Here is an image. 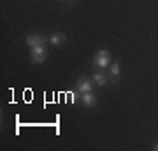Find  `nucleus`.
<instances>
[{
    "instance_id": "1",
    "label": "nucleus",
    "mask_w": 158,
    "mask_h": 151,
    "mask_svg": "<svg viewBox=\"0 0 158 151\" xmlns=\"http://www.w3.org/2000/svg\"><path fill=\"white\" fill-rule=\"evenodd\" d=\"M109 65H111V53L107 49L97 51L95 56H93V67L97 70H106Z\"/></svg>"
},
{
    "instance_id": "2",
    "label": "nucleus",
    "mask_w": 158,
    "mask_h": 151,
    "mask_svg": "<svg viewBox=\"0 0 158 151\" xmlns=\"http://www.w3.org/2000/svg\"><path fill=\"white\" fill-rule=\"evenodd\" d=\"M46 48L44 46H35V48H30V60L32 63H42L46 60Z\"/></svg>"
},
{
    "instance_id": "3",
    "label": "nucleus",
    "mask_w": 158,
    "mask_h": 151,
    "mask_svg": "<svg viewBox=\"0 0 158 151\" xmlns=\"http://www.w3.org/2000/svg\"><path fill=\"white\" fill-rule=\"evenodd\" d=\"M76 90L79 93H88V91H93V84L88 78H79L76 83Z\"/></svg>"
},
{
    "instance_id": "4",
    "label": "nucleus",
    "mask_w": 158,
    "mask_h": 151,
    "mask_svg": "<svg viewBox=\"0 0 158 151\" xmlns=\"http://www.w3.org/2000/svg\"><path fill=\"white\" fill-rule=\"evenodd\" d=\"M27 46L28 48H35V46H44V42H46V39L42 37V35H39V34H32V35H28L27 37Z\"/></svg>"
},
{
    "instance_id": "5",
    "label": "nucleus",
    "mask_w": 158,
    "mask_h": 151,
    "mask_svg": "<svg viewBox=\"0 0 158 151\" xmlns=\"http://www.w3.org/2000/svg\"><path fill=\"white\" fill-rule=\"evenodd\" d=\"M107 81H109V76L104 72V70H97V72L93 74V83L98 84V86H106Z\"/></svg>"
},
{
    "instance_id": "6",
    "label": "nucleus",
    "mask_w": 158,
    "mask_h": 151,
    "mask_svg": "<svg viewBox=\"0 0 158 151\" xmlns=\"http://www.w3.org/2000/svg\"><path fill=\"white\" fill-rule=\"evenodd\" d=\"M81 102H83L86 107H93V106L97 104V97L93 95V91H88V93H81Z\"/></svg>"
},
{
    "instance_id": "7",
    "label": "nucleus",
    "mask_w": 158,
    "mask_h": 151,
    "mask_svg": "<svg viewBox=\"0 0 158 151\" xmlns=\"http://www.w3.org/2000/svg\"><path fill=\"white\" fill-rule=\"evenodd\" d=\"M109 79H113L114 83H118V79H119V63L118 62L109 67Z\"/></svg>"
},
{
    "instance_id": "8",
    "label": "nucleus",
    "mask_w": 158,
    "mask_h": 151,
    "mask_svg": "<svg viewBox=\"0 0 158 151\" xmlns=\"http://www.w3.org/2000/svg\"><path fill=\"white\" fill-rule=\"evenodd\" d=\"M49 42L53 46H60V44H63V42H65V34H60V32H58V34H53L49 37Z\"/></svg>"
},
{
    "instance_id": "9",
    "label": "nucleus",
    "mask_w": 158,
    "mask_h": 151,
    "mask_svg": "<svg viewBox=\"0 0 158 151\" xmlns=\"http://www.w3.org/2000/svg\"><path fill=\"white\" fill-rule=\"evenodd\" d=\"M79 100H81V97H79V91H77V93H74L72 95V102L76 104V102H79Z\"/></svg>"
},
{
    "instance_id": "10",
    "label": "nucleus",
    "mask_w": 158,
    "mask_h": 151,
    "mask_svg": "<svg viewBox=\"0 0 158 151\" xmlns=\"http://www.w3.org/2000/svg\"><path fill=\"white\" fill-rule=\"evenodd\" d=\"M153 149H155V151H158V144H155V148H153Z\"/></svg>"
}]
</instances>
